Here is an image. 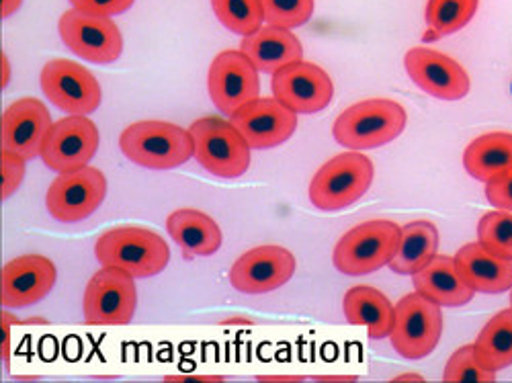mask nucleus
Masks as SVG:
<instances>
[{
	"label": "nucleus",
	"mask_w": 512,
	"mask_h": 383,
	"mask_svg": "<svg viewBox=\"0 0 512 383\" xmlns=\"http://www.w3.org/2000/svg\"><path fill=\"white\" fill-rule=\"evenodd\" d=\"M99 130L89 115H68L54 121L41 148V160L56 173H70L89 166L99 150Z\"/></svg>",
	"instance_id": "13"
},
{
	"label": "nucleus",
	"mask_w": 512,
	"mask_h": 383,
	"mask_svg": "<svg viewBox=\"0 0 512 383\" xmlns=\"http://www.w3.org/2000/svg\"><path fill=\"white\" fill-rule=\"evenodd\" d=\"M9 322H11V316L3 314V359L7 365H9Z\"/></svg>",
	"instance_id": "36"
},
{
	"label": "nucleus",
	"mask_w": 512,
	"mask_h": 383,
	"mask_svg": "<svg viewBox=\"0 0 512 383\" xmlns=\"http://www.w3.org/2000/svg\"><path fill=\"white\" fill-rule=\"evenodd\" d=\"M439 250V230L429 220H416L402 226L400 246L388 265L398 275H416L429 265Z\"/></svg>",
	"instance_id": "25"
},
{
	"label": "nucleus",
	"mask_w": 512,
	"mask_h": 383,
	"mask_svg": "<svg viewBox=\"0 0 512 383\" xmlns=\"http://www.w3.org/2000/svg\"><path fill=\"white\" fill-rule=\"evenodd\" d=\"M101 267L123 269L136 279H148L162 273L170 263L166 240L140 226H119L105 232L95 246Z\"/></svg>",
	"instance_id": "3"
},
{
	"label": "nucleus",
	"mask_w": 512,
	"mask_h": 383,
	"mask_svg": "<svg viewBox=\"0 0 512 383\" xmlns=\"http://www.w3.org/2000/svg\"><path fill=\"white\" fill-rule=\"evenodd\" d=\"M189 132L195 142V158L220 179H238L250 166V146L244 136L222 117H201Z\"/></svg>",
	"instance_id": "6"
},
{
	"label": "nucleus",
	"mask_w": 512,
	"mask_h": 383,
	"mask_svg": "<svg viewBox=\"0 0 512 383\" xmlns=\"http://www.w3.org/2000/svg\"><path fill=\"white\" fill-rule=\"evenodd\" d=\"M443 334L441 306L426 300L424 295H404L396 306V320L390 332L392 347L398 355L410 361L429 357Z\"/></svg>",
	"instance_id": "8"
},
{
	"label": "nucleus",
	"mask_w": 512,
	"mask_h": 383,
	"mask_svg": "<svg viewBox=\"0 0 512 383\" xmlns=\"http://www.w3.org/2000/svg\"><path fill=\"white\" fill-rule=\"evenodd\" d=\"M58 279L56 265L41 254H23L9 261L0 273L3 308H29L44 300Z\"/></svg>",
	"instance_id": "17"
},
{
	"label": "nucleus",
	"mask_w": 512,
	"mask_h": 383,
	"mask_svg": "<svg viewBox=\"0 0 512 383\" xmlns=\"http://www.w3.org/2000/svg\"><path fill=\"white\" fill-rule=\"evenodd\" d=\"M406 119V109L398 101L367 99L336 117L332 136L349 150H375L400 138Z\"/></svg>",
	"instance_id": "1"
},
{
	"label": "nucleus",
	"mask_w": 512,
	"mask_h": 383,
	"mask_svg": "<svg viewBox=\"0 0 512 383\" xmlns=\"http://www.w3.org/2000/svg\"><path fill=\"white\" fill-rule=\"evenodd\" d=\"M134 3L136 0H70V5L74 9L87 11L93 15H105V17L121 15L127 9H132Z\"/></svg>",
	"instance_id": "35"
},
{
	"label": "nucleus",
	"mask_w": 512,
	"mask_h": 383,
	"mask_svg": "<svg viewBox=\"0 0 512 383\" xmlns=\"http://www.w3.org/2000/svg\"><path fill=\"white\" fill-rule=\"evenodd\" d=\"M412 277L414 289L420 295H424L426 300L439 304L441 308L465 306L472 302L476 295V291L459 275L455 259L445 257V254H437L429 265Z\"/></svg>",
	"instance_id": "23"
},
{
	"label": "nucleus",
	"mask_w": 512,
	"mask_h": 383,
	"mask_svg": "<svg viewBox=\"0 0 512 383\" xmlns=\"http://www.w3.org/2000/svg\"><path fill=\"white\" fill-rule=\"evenodd\" d=\"M345 318L353 326L367 328L373 340L390 336L396 320V306L379 289L355 285L345 293Z\"/></svg>",
	"instance_id": "24"
},
{
	"label": "nucleus",
	"mask_w": 512,
	"mask_h": 383,
	"mask_svg": "<svg viewBox=\"0 0 512 383\" xmlns=\"http://www.w3.org/2000/svg\"><path fill=\"white\" fill-rule=\"evenodd\" d=\"M166 230L187 261H193L195 257H211L222 248V230L218 222L193 207L173 211L166 220Z\"/></svg>",
	"instance_id": "22"
},
{
	"label": "nucleus",
	"mask_w": 512,
	"mask_h": 383,
	"mask_svg": "<svg viewBox=\"0 0 512 383\" xmlns=\"http://www.w3.org/2000/svg\"><path fill=\"white\" fill-rule=\"evenodd\" d=\"M269 25L295 29L306 25L314 15V0H261Z\"/></svg>",
	"instance_id": "32"
},
{
	"label": "nucleus",
	"mask_w": 512,
	"mask_h": 383,
	"mask_svg": "<svg viewBox=\"0 0 512 383\" xmlns=\"http://www.w3.org/2000/svg\"><path fill=\"white\" fill-rule=\"evenodd\" d=\"M84 322L93 326H125L138 308L136 277L117 267H101L84 289Z\"/></svg>",
	"instance_id": "7"
},
{
	"label": "nucleus",
	"mask_w": 512,
	"mask_h": 383,
	"mask_svg": "<svg viewBox=\"0 0 512 383\" xmlns=\"http://www.w3.org/2000/svg\"><path fill=\"white\" fill-rule=\"evenodd\" d=\"M486 197L496 209L512 211V168L486 183Z\"/></svg>",
	"instance_id": "34"
},
{
	"label": "nucleus",
	"mask_w": 512,
	"mask_h": 383,
	"mask_svg": "<svg viewBox=\"0 0 512 383\" xmlns=\"http://www.w3.org/2000/svg\"><path fill=\"white\" fill-rule=\"evenodd\" d=\"M404 66L418 89L441 101H459L469 93L465 68L431 48H412L406 52Z\"/></svg>",
	"instance_id": "18"
},
{
	"label": "nucleus",
	"mask_w": 512,
	"mask_h": 383,
	"mask_svg": "<svg viewBox=\"0 0 512 383\" xmlns=\"http://www.w3.org/2000/svg\"><path fill=\"white\" fill-rule=\"evenodd\" d=\"M39 82L46 97L68 115H91L103 101L101 84L93 72L64 58L41 68Z\"/></svg>",
	"instance_id": "11"
},
{
	"label": "nucleus",
	"mask_w": 512,
	"mask_h": 383,
	"mask_svg": "<svg viewBox=\"0 0 512 383\" xmlns=\"http://www.w3.org/2000/svg\"><path fill=\"white\" fill-rule=\"evenodd\" d=\"M230 121L252 150H269L281 146L293 136L297 127V113L275 97H259L232 113Z\"/></svg>",
	"instance_id": "16"
},
{
	"label": "nucleus",
	"mask_w": 512,
	"mask_h": 383,
	"mask_svg": "<svg viewBox=\"0 0 512 383\" xmlns=\"http://www.w3.org/2000/svg\"><path fill=\"white\" fill-rule=\"evenodd\" d=\"M25 158H21L15 152L3 150V156H0V170H3V189H0V197L9 199L23 183L25 179Z\"/></svg>",
	"instance_id": "33"
},
{
	"label": "nucleus",
	"mask_w": 512,
	"mask_h": 383,
	"mask_svg": "<svg viewBox=\"0 0 512 383\" xmlns=\"http://www.w3.org/2000/svg\"><path fill=\"white\" fill-rule=\"evenodd\" d=\"M273 97L297 115H312L326 109L334 97V82L328 72L306 60H297L273 74Z\"/></svg>",
	"instance_id": "14"
},
{
	"label": "nucleus",
	"mask_w": 512,
	"mask_h": 383,
	"mask_svg": "<svg viewBox=\"0 0 512 383\" xmlns=\"http://www.w3.org/2000/svg\"><path fill=\"white\" fill-rule=\"evenodd\" d=\"M443 381L445 383H463V381L492 383L496 381V371L488 369L480 361L474 345H465L449 357L447 367L443 371Z\"/></svg>",
	"instance_id": "31"
},
{
	"label": "nucleus",
	"mask_w": 512,
	"mask_h": 383,
	"mask_svg": "<svg viewBox=\"0 0 512 383\" xmlns=\"http://www.w3.org/2000/svg\"><path fill=\"white\" fill-rule=\"evenodd\" d=\"M453 259L463 281L476 293L496 295L512 289V261L496 257L480 242L461 246Z\"/></svg>",
	"instance_id": "21"
},
{
	"label": "nucleus",
	"mask_w": 512,
	"mask_h": 383,
	"mask_svg": "<svg viewBox=\"0 0 512 383\" xmlns=\"http://www.w3.org/2000/svg\"><path fill=\"white\" fill-rule=\"evenodd\" d=\"M166 381H222V379H205V377H185V379H166Z\"/></svg>",
	"instance_id": "40"
},
{
	"label": "nucleus",
	"mask_w": 512,
	"mask_h": 383,
	"mask_svg": "<svg viewBox=\"0 0 512 383\" xmlns=\"http://www.w3.org/2000/svg\"><path fill=\"white\" fill-rule=\"evenodd\" d=\"M21 5H23V0H3V9H0V13H3V19L11 17Z\"/></svg>",
	"instance_id": "37"
},
{
	"label": "nucleus",
	"mask_w": 512,
	"mask_h": 383,
	"mask_svg": "<svg viewBox=\"0 0 512 383\" xmlns=\"http://www.w3.org/2000/svg\"><path fill=\"white\" fill-rule=\"evenodd\" d=\"M218 21L242 37L259 31L265 23L261 0H211Z\"/></svg>",
	"instance_id": "29"
},
{
	"label": "nucleus",
	"mask_w": 512,
	"mask_h": 383,
	"mask_svg": "<svg viewBox=\"0 0 512 383\" xmlns=\"http://www.w3.org/2000/svg\"><path fill=\"white\" fill-rule=\"evenodd\" d=\"M512 291V289H510ZM510 306H512V293H510Z\"/></svg>",
	"instance_id": "41"
},
{
	"label": "nucleus",
	"mask_w": 512,
	"mask_h": 383,
	"mask_svg": "<svg viewBox=\"0 0 512 383\" xmlns=\"http://www.w3.org/2000/svg\"><path fill=\"white\" fill-rule=\"evenodd\" d=\"M58 31L78 58L93 64H113L123 52V35L115 21L105 15L72 7L60 17Z\"/></svg>",
	"instance_id": "9"
},
{
	"label": "nucleus",
	"mask_w": 512,
	"mask_h": 383,
	"mask_svg": "<svg viewBox=\"0 0 512 383\" xmlns=\"http://www.w3.org/2000/svg\"><path fill=\"white\" fill-rule=\"evenodd\" d=\"M207 89L220 113L232 115L246 103L259 99V70L240 50H226L213 58L207 72Z\"/></svg>",
	"instance_id": "12"
},
{
	"label": "nucleus",
	"mask_w": 512,
	"mask_h": 383,
	"mask_svg": "<svg viewBox=\"0 0 512 383\" xmlns=\"http://www.w3.org/2000/svg\"><path fill=\"white\" fill-rule=\"evenodd\" d=\"M394 381H422V377L420 375H412V373H408V375H400V377H396Z\"/></svg>",
	"instance_id": "39"
},
{
	"label": "nucleus",
	"mask_w": 512,
	"mask_h": 383,
	"mask_svg": "<svg viewBox=\"0 0 512 383\" xmlns=\"http://www.w3.org/2000/svg\"><path fill=\"white\" fill-rule=\"evenodd\" d=\"M295 267V257L287 248L277 244L256 246L232 265L230 283L240 293L263 295L287 285Z\"/></svg>",
	"instance_id": "15"
},
{
	"label": "nucleus",
	"mask_w": 512,
	"mask_h": 383,
	"mask_svg": "<svg viewBox=\"0 0 512 383\" xmlns=\"http://www.w3.org/2000/svg\"><path fill=\"white\" fill-rule=\"evenodd\" d=\"M107 195V179L95 166L60 173L48 189V211L54 220L74 224L91 218Z\"/></svg>",
	"instance_id": "10"
},
{
	"label": "nucleus",
	"mask_w": 512,
	"mask_h": 383,
	"mask_svg": "<svg viewBox=\"0 0 512 383\" xmlns=\"http://www.w3.org/2000/svg\"><path fill=\"white\" fill-rule=\"evenodd\" d=\"M478 7L480 0H429L424 19L437 35H451L476 17Z\"/></svg>",
	"instance_id": "28"
},
{
	"label": "nucleus",
	"mask_w": 512,
	"mask_h": 383,
	"mask_svg": "<svg viewBox=\"0 0 512 383\" xmlns=\"http://www.w3.org/2000/svg\"><path fill=\"white\" fill-rule=\"evenodd\" d=\"M119 148L134 164L152 170L179 168L195 156V142L189 130L152 119L127 125L121 132Z\"/></svg>",
	"instance_id": "2"
},
{
	"label": "nucleus",
	"mask_w": 512,
	"mask_h": 383,
	"mask_svg": "<svg viewBox=\"0 0 512 383\" xmlns=\"http://www.w3.org/2000/svg\"><path fill=\"white\" fill-rule=\"evenodd\" d=\"M373 183V162L359 150L330 158L310 183V201L320 211H340L357 203Z\"/></svg>",
	"instance_id": "5"
},
{
	"label": "nucleus",
	"mask_w": 512,
	"mask_h": 383,
	"mask_svg": "<svg viewBox=\"0 0 512 383\" xmlns=\"http://www.w3.org/2000/svg\"><path fill=\"white\" fill-rule=\"evenodd\" d=\"M52 115L37 99H19L9 105L0 119V142L3 150L15 152L25 160L41 156V148L52 130Z\"/></svg>",
	"instance_id": "19"
},
{
	"label": "nucleus",
	"mask_w": 512,
	"mask_h": 383,
	"mask_svg": "<svg viewBox=\"0 0 512 383\" xmlns=\"http://www.w3.org/2000/svg\"><path fill=\"white\" fill-rule=\"evenodd\" d=\"M240 52L248 56L256 70L265 74H275L297 60H304V48L297 35L291 33V29L269 23L252 35H246Z\"/></svg>",
	"instance_id": "20"
},
{
	"label": "nucleus",
	"mask_w": 512,
	"mask_h": 383,
	"mask_svg": "<svg viewBox=\"0 0 512 383\" xmlns=\"http://www.w3.org/2000/svg\"><path fill=\"white\" fill-rule=\"evenodd\" d=\"M463 166L482 183L512 168V134L490 132L476 138L463 152Z\"/></svg>",
	"instance_id": "26"
},
{
	"label": "nucleus",
	"mask_w": 512,
	"mask_h": 383,
	"mask_svg": "<svg viewBox=\"0 0 512 383\" xmlns=\"http://www.w3.org/2000/svg\"><path fill=\"white\" fill-rule=\"evenodd\" d=\"M478 242L500 259L512 261V211H490L478 224Z\"/></svg>",
	"instance_id": "30"
},
{
	"label": "nucleus",
	"mask_w": 512,
	"mask_h": 383,
	"mask_svg": "<svg viewBox=\"0 0 512 383\" xmlns=\"http://www.w3.org/2000/svg\"><path fill=\"white\" fill-rule=\"evenodd\" d=\"M402 226L392 220H369L349 230L334 246V267L351 277H361L388 267L400 246Z\"/></svg>",
	"instance_id": "4"
},
{
	"label": "nucleus",
	"mask_w": 512,
	"mask_h": 383,
	"mask_svg": "<svg viewBox=\"0 0 512 383\" xmlns=\"http://www.w3.org/2000/svg\"><path fill=\"white\" fill-rule=\"evenodd\" d=\"M9 76H11V72H9V60H7V56L3 54V87H7V84H9Z\"/></svg>",
	"instance_id": "38"
},
{
	"label": "nucleus",
	"mask_w": 512,
	"mask_h": 383,
	"mask_svg": "<svg viewBox=\"0 0 512 383\" xmlns=\"http://www.w3.org/2000/svg\"><path fill=\"white\" fill-rule=\"evenodd\" d=\"M474 347L480 361L492 371L512 365V308L500 310L488 320V324L480 330Z\"/></svg>",
	"instance_id": "27"
}]
</instances>
